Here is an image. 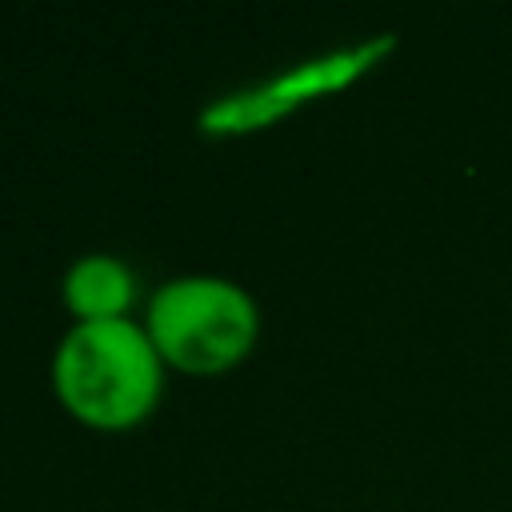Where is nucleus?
Instances as JSON below:
<instances>
[{
	"mask_svg": "<svg viewBox=\"0 0 512 512\" xmlns=\"http://www.w3.org/2000/svg\"><path fill=\"white\" fill-rule=\"evenodd\" d=\"M48 384L64 416L116 436L156 416L168 368L140 320H92L64 328L48 360Z\"/></svg>",
	"mask_w": 512,
	"mask_h": 512,
	"instance_id": "obj_1",
	"label": "nucleus"
},
{
	"mask_svg": "<svg viewBox=\"0 0 512 512\" xmlns=\"http://www.w3.org/2000/svg\"><path fill=\"white\" fill-rule=\"evenodd\" d=\"M164 368L184 376H224L260 344L256 296L220 272H180L152 288L140 316Z\"/></svg>",
	"mask_w": 512,
	"mask_h": 512,
	"instance_id": "obj_2",
	"label": "nucleus"
},
{
	"mask_svg": "<svg viewBox=\"0 0 512 512\" xmlns=\"http://www.w3.org/2000/svg\"><path fill=\"white\" fill-rule=\"evenodd\" d=\"M380 52H384V44H356V48H340V52H324V56L300 60V64L268 76V80L220 92L196 112V128L204 136H212V140L256 136V132L272 128V124L288 120L304 104L348 88L360 72H368L376 64Z\"/></svg>",
	"mask_w": 512,
	"mask_h": 512,
	"instance_id": "obj_3",
	"label": "nucleus"
},
{
	"mask_svg": "<svg viewBox=\"0 0 512 512\" xmlns=\"http://www.w3.org/2000/svg\"><path fill=\"white\" fill-rule=\"evenodd\" d=\"M140 280L128 260L116 252H84L60 276V304L68 308L72 324L92 320H124L132 316Z\"/></svg>",
	"mask_w": 512,
	"mask_h": 512,
	"instance_id": "obj_4",
	"label": "nucleus"
}]
</instances>
